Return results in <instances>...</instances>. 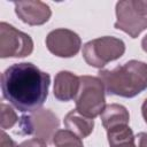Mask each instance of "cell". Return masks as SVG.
I'll return each mask as SVG.
<instances>
[{
    "label": "cell",
    "mask_w": 147,
    "mask_h": 147,
    "mask_svg": "<svg viewBox=\"0 0 147 147\" xmlns=\"http://www.w3.org/2000/svg\"><path fill=\"white\" fill-rule=\"evenodd\" d=\"M49 84V75L29 62L15 63L1 74L3 98L22 113H33L44 105Z\"/></svg>",
    "instance_id": "6da1fadb"
},
{
    "label": "cell",
    "mask_w": 147,
    "mask_h": 147,
    "mask_svg": "<svg viewBox=\"0 0 147 147\" xmlns=\"http://www.w3.org/2000/svg\"><path fill=\"white\" fill-rule=\"evenodd\" d=\"M99 78L108 94L133 98L147 88V64L131 60L113 70H100Z\"/></svg>",
    "instance_id": "7a4b0ae2"
},
{
    "label": "cell",
    "mask_w": 147,
    "mask_h": 147,
    "mask_svg": "<svg viewBox=\"0 0 147 147\" xmlns=\"http://www.w3.org/2000/svg\"><path fill=\"white\" fill-rule=\"evenodd\" d=\"M79 91L75 99L76 110L88 118L101 115L106 107L105 86L99 77L79 76Z\"/></svg>",
    "instance_id": "3957f363"
},
{
    "label": "cell",
    "mask_w": 147,
    "mask_h": 147,
    "mask_svg": "<svg viewBox=\"0 0 147 147\" xmlns=\"http://www.w3.org/2000/svg\"><path fill=\"white\" fill-rule=\"evenodd\" d=\"M115 28L137 38L147 29V0H127L116 3Z\"/></svg>",
    "instance_id": "277c9868"
},
{
    "label": "cell",
    "mask_w": 147,
    "mask_h": 147,
    "mask_svg": "<svg viewBox=\"0 0 147 147\" xmlns=\"http://www.w3.org/2000/svg\"><path fill=\"white\" fill-rule=\"evenodd\" d=\"M125 52L123 40L106 36L86 42L83 47V57L86 63L94 68H102L107 63L119 59Z\"/></svg>",
    "instance_id": "5b68a950"
},
{
    "label": "cell",
    "mask_w": 147,
    "mask_h": 147,
    "mask_svg": "<svg viewBox=\"0 0 147 147\" xmlns=\"http://www.w3.org/2000/svg\"><path fill=\"white\" fill-rule=\"evenodd\" d=\"M59 119L49 109H38L29 115H23L18 122L20 134H33L46 142L53 141L54 134L59 131Z\"/></svg>",
    "instance_id": "8992f818"
},
{
    "label": "cell",
    "mask_w": 147,
    "mask_h": 147,
    "mask_svg": "<svg viewBox=\"0 0 147 147\" xmlns=\"http://www.w3.org/2000/svg\"><path fill=\"white\" fill-rule=\"evenodd\" d=\"M32 51L33 41L29 34L6 22L0 23V57H24Z\"/></svg>",
    "instance_id": "52a82bcc"
},
{
    "label": "cell",
    "mask_w": 147,
    "mask_h": 147,
    "mask_svg": "<svg viewBox=\"0 0 147 147\" xmlns=\"http://www.w3.org/2000/svg\"><path fill=\"white\" fill-rule=\"evenodd\" d=\"M46 46L52 54L59 57H71L79 52L82 40L76 32L61 28L47 34Z\"/></svg>",
    "instance_id": "ba28073f"
},
{
    "label": "cell",
    "mask_w": 147,
    "mask_h": 147,
    "mask_svg": "<svg viewBox=\"0 0 147 147\" xmlns=\"http://www.w3.org/2000/svg\"><path fill=\"white\" fill-rule=\"evenodd\" d=\"M15 13L18 18L29 25H41L46 23L51 15V8L42 1H16Z\"/></svg>",
    "instance_id": "9c48e42d"
},
{
    "label": "cell",
    "mask_w": 147,
    "mask_h": 147,
    "mask_svg": "<svg viewBox=\"0 0 147 147\" xmlns=\"http://www.w3.org/2000/svg\"><path fill=\"white\" fill-rule=\"evenodd\" d=\"M79 77L70 71H60L54 79V96L60 101L76 99L79 91Z\"/></svg>",
    "instance_id": "30bf717a"
},
{
    "label": "cell",
    "mask_w": 147,
    "mask_h": 147,
    "mask_svg": "<svg viewBox=\"0 0 147 147\" xmlns=\"http://www.w3.org/2000/svg\"><path fill=\"white\" fill-rule=\"evenodd\" d=\"M64 125L67 130L75 133L80 139H84L92 133L94 127V121L93 118H88L82 115L76 109H72L65 115Z\"/></svg>",
    "instance_id": "8fae6325"
},
{
    "label": "cell",
    "mask_w": 147,
    "mask_h": 147,
    "mask_svg": "<svg viewBox=\"0 0 147 147\" xmlns=\"http://www.w3.org/2000/svg\"><path fill=\"white\" fill-rule=\"evenodd\" d=\"M100 116H101L102 125L106 130H109L118 125L129 124L130 121V115L127 109L124 106L117 103L107 105Z\"/></svg>",
    "instance_id": "7c38bea8"
},
{
    "label": "cell",
    "mask_w": 147,
    "mask_h": 147,
    "mask_svg": "<svg viewBox=\"0 0 147 147\" xmlns=\"http://www.w3.org/2000/svg\"><path fill=\"white\" fill-rule=\"evenodd\" d=\"M107 138L110 147H137L136 138L129 124L118 125L107 130Z\"/></svg>",
    "instance_id": "4fadbf2b"
},
{
    "label": "cell",
    "mask_w": 147,
    "mask_h": 147,
    "mask_svg": "<svg viewBox=\"0 0 147 147\" xmlns=\"http://www.w3.org/2000/svg\"><path fill=\"white\" fill-rule=\"evenodd\" d=\"M52 142L55 147H84L82 139L69 130H59Z\"/></svg>",
    "instance_id": "5bb4252c"
},
{
    "label": "cell",
    "mask_w": 147,
    "mask_h": 147,
    "mask_svg": "<svg viewBox=\"0 0 147 147\" xmlns=\"http://www.w3.org/2000/svg\"><path fill=\"white\" fill-rule=\"evenodd\" d=\"M18 121L16 113L6 103H1V129H11Z\"/></svg>",
    "instance_id": "9a60e30c"
},
{
    "label": "cell",
    "mask_w": 147,
    "mask_h": 147,
    "mask_svg": "<svg viewBox=\"0 0 147 147\" xmlns=\"http://www.w3.org/2000/svg\"><path fill=\"white\" fill-rule=\"evenodd\" d=\"M18 147H47V142L38 138H32L23 141Z\"/></svg>",
    "instance_id": "2e32d148"
},
{
    "label": "cell",
    "mask_w": 147,
    "mask_h": 147,
    "mask_svg": "<svg viewBox=\"0 0 147 147\" xmlns=\"http://www.w3.org/2000/svg\"><path fill=\"white\" fill-rule=\"evenodd\" d=\"M0 147H18L14 140H11L9 138V136H7L3 130L1 132V141H0Z\"/></svg>",
    "instance_id": "e0dca14e"
},
{
    "label": "cell",
    "mask_w": 147,
    "mask_h": 147,
    "mask_svg": "<svg viewBox=\"0 0 147 147\" xmlns=\"http://www.w3.org/2000/svg\"><path fill=\"white\" fill-rule=\"evenodd\" d=\"M134 138H136L137 147H147V133L146 132H140Z\"/></svg>",
    "instance_id": "ac0fdd59"
},
{
    "label": "cell",
    "mask_w": 147,
    "mask_h": 147,
    "mask_svg": "<svg viewBox=\"0 0 147 147\" xmlns=\"http://www.w3.org/2000/svg\"><path fill=\"white\" fill-rule=\"evenodd\" d=\"M141 114H142V117H144L145 122L147 123V99H145V101L141 106Z\"/></svg>",
    "instance_id": "d6986e66"
},
{
    "label": "cell",
    "mask_w": 147,
    "mask_h": 147,
    "mask_svg": "<svg viewBox=\"0 0 147 147\" xmlns=\"http://www.w3.org/2000/svg\"><path fill=\"white\" fill-rule=\"evenodd\" d=\"M141 47H142V49L147 53V34L142 38V40H141Z\"/></svg>",
    "instance_id": "ffe728a7"
}]
</instances>
